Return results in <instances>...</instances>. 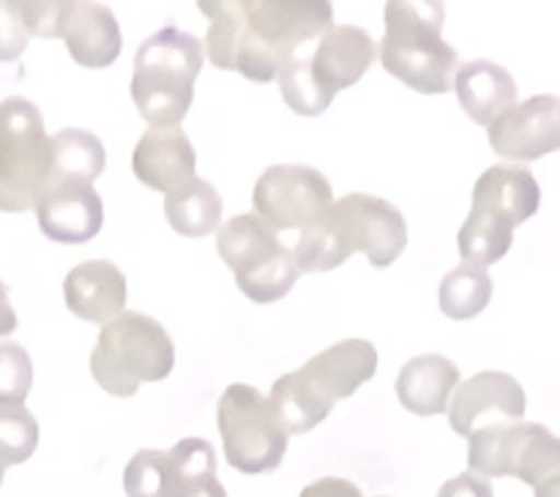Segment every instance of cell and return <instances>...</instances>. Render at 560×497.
<instances>
[{"mask_svg": "<svg viewBox=\"0 0 560 497\" xmlns=\"http://www.w3.org/2000/svg\"><path fill=\"white\" fill-rule=\"evenodd\" d=\"M408 246V222L388 200L364 191L334 200L317 222L301 229L293 249L295 268L306 273L334 271L364 251L375 268H388Z\"/></svg>", "mask_w": 560, "mask_h": 497, "instance_id": "1", "label": "cell"}, {"mask_svg": "<svg viewBox=\"0 0 560 497\" xmlns=\"http://www.w3.org/2000/svg\"><path fill=\"white\" fill-rule=\"evenodd\" d=\"M331 25L334 9L326 0H241L233 71L255 82L277 80L279 66Z\"/></svg>", "mask_w": 560, "mask_h": 497, "instance_id": "2", "label": "cell"}, {"mask_svg": "<svg viewBox=\"0 0 560 497\" xmlns=\"http://www.w3.org/2000/svg\"><path fill=\"white\" fill-rule=\"evenodd\" d=\"M541 205L539 180L523 164H495L474 186V202L459 227L457 249L470 265H492L512 249L514 229Z\"/></svg>", "mask_w": 560, "mask_h": 497, "instance_id": "3", "label": "cell"}, {"mask_svg": "<svg viewBox=\"0 0 560 497\" xmlns=\"http://www.w3.org/2000/svg\"><path fill=\"white\" fill-rule=\"evenodd\" d=\"M386 36L381 42L383 69L419 93L452 91L459 55L443 38L441 3L392 0L383 11Z\"/></svg>", "mask_w": 560, "mask_h": 497, "instance_id": "4", "label": "cell"}, {"mask_svg": "<svg viewBox=\"0 0 560 497\" xmlns=\"http://www.w3.org/2000/svg\"><path fill=\"white\" fill-rule=\"evenodd\" d=\"M202 69V42L167 25L140 44L131 76V98L151 126H178L195 98Z\"/></svg>", "mask_w": 560, "mask_h": 497, "instance_id": "5", "label": "cell"}, {"mask_svg": "<svg viewBox=\"0 0 560 497\" xmlns=\"http://www.w3.org/2000/svg\"><path fill=\"white\" fill-rule=\"evenodd\" d=\"M175 344L167 328L140 311H120L98 333L91 375L109 397H135L142 382H159L173 371Z\"/></svg>", "mask_w": 560, "mask_h": 497, "instance_id": "6", "label": "cell"}, {"mask_svg": "<svg viewBox=\"0 0 560 497\" xmlns=\"http://www.w3.org/2000/svg\"><path fill=\"white\" fill-rule=\"evenodd\" d=\"M52 173V137L42 109L22 96L0 102V211L25 213Z\"/></svg>", "mask_w": 560, "mask_h": 497, "instance_id": "7", "label": "cell"}, {"mask_svg": "<svg viewBox=\"0 0 560 497\" xmlns=\"http://www.w3.org/2000/svg\"><path fill=\"white\" fill-rule=\"evenodd\" d=\"M217 249L233 271L241 293L257 304L284 298L299 279L293 249H288L257 213H241L219 224Z\"/></svg>", "mask_w": 560, "mask_h": 497, "instance_id": "8", "label": "cell"}, {"mask_svg": "<svg viewBox=\"0 0 560 497\" xmlns=\"http://www.w3.org/2000/svg\"><path fill=\"white\" fill-rule=\"evenodd\" d=\"M468 464L487 481L514 475L539 492L560 484V442L534 421L487 426L468 437Z\"/></svg>", "mask_w": 560, "mask_h": 497, "instance_id": "9", "label": "cell"}, {"mask_svg": "<svg viewBox=\"0 0 560 497\" xmlns=\"http://www.w3.org/2000/svg\"><path fill=\"white\" fill-rule=\"evenodd\" d=\"M217 424L224 442V457L235 470L260 475L282 464L290 435L273 413L268 397H262L255 386L233 382L224 388L219 397Z\"/></svg>", "mask_w": 560, "mask_h": 497, "instance_id": "10", "label": "cell"}, {"mask_svg": "<svg viewBox=\"0 0 560 497\" xmlns=\"http://www.w3.org/2000/svg\"><path fill=\"white\" fill-rule=\"evenodd\" d=\"M255 211L273 233L279 229H306L328 211L334 202L326 175L306 164H273L257 178Z\"/></svg>", "mask_w": 560, "mask_h": 497, "instance_id": "11", "label": "cell"}, {"mask_svg": "<svg viewBox=\"0 0 560 497\" xmlns=\"http://www.w3.org/2000/svg\"><path fill=\"white\" fill-rule=\"evenodd\" d=\"M487 137L492 151L509 164L550 156L560 147V98L541 93L523 104H512L487 126Z\"/></svg>", "mask_w": 560, "mask_h": 497, "instance_id": "12", "label": "cell"}, {"mask_svg": "<svg viewBox=\"0 0 560 497\" xmlns=\"http://www.w3.org/2000/svg\"><path fill=\"white\" fill-rule=\"evenodd\" d=\"M448 424L457 435L470 437L487 426L525 418V391L506 371H479L459 382L448 399Z\"/></svg>", "mask_w": 560, "mask_h": 497, "instance_id": "13", "label": "cell"}, {"mask_svg": "<svg viewBox=\"0 0 560 497\" xmlns=\"http://www.w3.org/2000/svg\"><path fill=\"white\" fill-rule=\"evenodd\" d=\"M33 208L42 233L58 244H88L104 224L102 197L85 180L49 178Z\"/></svg>", "mask_w": 560, "mask_h": 497, "instance_id": "14", "label": "cell"}, {"mask_svg": "<svg viewBox=\"0 0 560 497\" xmlns=\"http://www.w3.org/2000/svg\"><path fill=\"white\" fill-rule=\"evenodd\" d=\"M377 371V350L366 339H342L334 347L312 355L295 375L306 391L334 410L339 399H348L370 382Z\"/></svg>", "mask_w": 560, "mask_h": 497, "instance_id": "15", "label": "cell"}, {"mask_svg": "<svg viewBox=\"0 0 560 497\" xmlns=\"http://www.w3.org/2000/svg\"><path fill=\"white\" fill-rule=\"evenodd\" d=\"M377 58V44L364 27L331 25L310 52V69L317 85L337 96V91L355 85Z\"/></svg>", "mask_w": 560, "mask_h": 497, "instance_id": "16", "label": "cell"}, {"mask_svg": "<svg viewBox=\"0 0 560 497\" xmlns=\"http://www.w3.org/2000/svg\"><path fill=\"white\" fill-rule=\"evenodd\" d=\"M137 180L153 191H173L195 178L197 153L180 126H151L131 156Z\"/></svg>", "mask_w": 560, "mask_h": 497, "instance_id": "17", "label": "cell"}, {"mask_svg": "<svg viewBox=\"0 0 560 497\" xmlns=\"http://www.w3.org/2000/svg\"><path fill=\"white\" fill-rule=\"evenodd\" d=\"M126 276L115 262H80L63 279L66 306L74 317L107 326L126 309Z\"/></svg>", "mask_w": 560, "mask_h": 497, "instance_id": "18", "label": "cell"}, {"mask_svg": "<svg viewBox=\"0 0 560 497\" xmlns=\"http://www.w3.org/2000/svg\"><path fill=\"white\" fill-rule=\"evenodd\" d=\"M60 38L69 47V55L82 69H107L118 60L124 36L113 9L102 3H71L66 5Z\"/></svg>", "mask_w": 560, "mask_h": 497, "instance_id": "19", "label": "cell"}, {"mask_svg": "<svg viewBox=\"0 0 560 497\" xmlns=\"http://www.w3.org/2000/svg\"><path fill=\"white\" fill-rule=\"evenodd\" d=\"M454 91L468 118L490 126L512 104H517V82L495 60H470L454 71Z\"/></svg>", "mask_w": 560, "mask_h": 497, "instance_id": "20", "label": "cell"}, {"mask_svg": "<svg viewBox=\"0 0 560 497\" xmlns=\"http://www.w3.org/2000/svg\"><path fill=\"white\" fill-rule=\"evenodd\" d=\"M459 386V366L446 355H419L402 366L397 380V397L405 410L416 415L446 413L448 399Z\"/></svg>", "mask_w": 560, "mask_h": 497, "instance_id": "21", "label": "cell"}, {"mask_svg": "<svg viewBox=\"0 0 560 497\" xmlns=\"http://www.w3.org/2000/svg\"><path fill=\"white\" fill-rule=\"evenodd\" d=\"M164 213L175 233L202 238L222 224V197L208 180L191 178L164 194Z\"/></svg>", "mask_w": 560, "mask_h": 497, "instance_id": "22", "label": "cell"}, {"mask_svg": "<svg viewBox=\"0 0 560 497\" xmlns=\"http://www.w3.org/2000/svg\"><path fill=\"white\" fill-rule=\"evenodd\" d=\"M107 167L102 140L85 129H63L52 137V173L49 178H74L93 184Z\"/></svg>", "mask_w": 560, "mask_h": 497, "instance_id": "23", "label": "cell"}, {"mask_svg": "<svg viewBox=\"0 0 560 497\" xmlns=\"http://www.w3.org/2000/svg\"><path fill=\"white\" fill-rule=\"evenodd\" d=\"M492 298V279L487 268L463 262L441 282V309L452 320H470L481 315Z\"/></svg>", "mask_w": 560, "mask_h": 497, "instance_id": "24", "label": "cell"}, {"mask_svg": "<svg viewBox=\"0 0 560 497\" xmlns=\"http://www.w3.org/2000/svg\"><path fill=\"white\" fill-rule=\"evenodd\" d=\"M315 47V44H312ZM312 47L299 49V52L290 55L277 71L279 87H282V96L288 102L290 109H295L299 115H306V118H315V115H323L328 109V104L334 102L331 93L323 91L317 85V80L312 76L310 69V52Z\"/></svg>", "mask_w": 560, "mask_h": 497, "instance_id": "25", "label": "cell"}, {"mask_svg": "<svg viewBox=\"0 0 560 497\" xmlns=\"http://www.w3.org/2000/svg\"><path fill=\"white\" fill-rule=\"evenodd\" d=\"M126 497H178L170 451H137L124 470Z\"/></svg>", "mask_w": 560, "mask_h": 497, "instance_id": "26", "label": "cell"}, {"mask_svg": "<svg viewBox=\"0 0 560 497\" xmlns=\"http://www.w3.org/2000/svg\"><path fill=\"white\" fill-rule=\"evenodd\" d=\"M200 11L208 16L206 52L211 63L222 71H233L235 44L241 31V3H224V0H200Z\"/></svg>", "mask_w": 560, "mask_h": 497, "instance_id": "27", "label": "cell"}, {"mask_svg": "<svg viewBox=\"0 0 560 497\" xmlns=\"http://www.w3.org/2000/svg\"><path fill=\"white\" fill-rule=\"evenodd\" d=\"M38 446V421L25 404H0V462L22 464Z\"/></svg>", "mask_w": 560, "mask_h": 497, "instance_id": "28", "label": "cell"}, {"mask_svg": "<svg viewBox=\"0 0 560 497\" xmlns=\"http://www.w3.org/2000/svg\"><path fill=\"white\" fill-rule=\"evenodd\" d=\"M33 386V360L16 342L0 344V404H25Z\"/></svg>", "mask_w": 560, "mask_h": 497, "instance_id": "29", "label": "cell"}, {"mask_svg": "<svg viewBox=\"0 0 560 497\" xmlns=\"http://www.w3.org/2000/svg\"><path fill=\"white\" fill-rule=\"evenodd\" d=\"M27 27L20 3L0 0V60H16L27 47Z\"/></svg>", "mask_w": 560, "mask_h": 497, "instance_id": "30", "label": "cell"}, {"mask_svg": "<svg viewBox=\"0 0 560 497\" xmlns=\"http://www.w3.org/2000/svg\"><path fill=\"white\" fill-rule=\"evenodd\" d=\"M66 5H69V0H66V3H20L27 36L60 38Z\"/></svg>", "mask_w": 560, "mask_h": 497, "instance_id": "31", "label": "cell"}, {"mask_svg": "<svg viewBox=\"0 0 560 497\" xmlns=\"http://www.w3.org/2000/svg\"><path fill=\"white\" fill-rule=\"evenodd\" d=\"M438 497H495V495H492L490 481L470 473V470H465V473L448 478L446 484L441 486V492H438Z\"/></svg>", "mask_w": 560, "mask_h": 497, "instance_id": "32", "label": "cell"}, {"mask_svg": "<svg viewBox=\"0 0 560 497\" xmlns=\"http://www.w3.org/2000/svg\"><path fill=\"white\" fill-rule=\"evenodd\" d=\"M299 497H364L359 486L348 478H320L304 486Z\"/></svg>", "mask_w": 560, "mask_h": 497, "instance_id": "33", "label": "cell"}, {"mask_svg": "<svg viewBox=\"0 0 560 497\" xmlns=\"http://www.w3.org/2000/svg\"><path fill=\"white\" fill-rule=\"evenodd\" d=\"M16 328V311L9 300V289L0 282V336L11 333Z\"/></svg>", "mask_w": 560, "mask_h": 497, "instance_id": "34", "label": "cell"}, {"mask_svg": "<svg viewBox=\"0 0 560 497\" xmlns=\"http://www.w3.org/2000/svg\"><path fill=\"white\" fill-rule=\"evenodd\" d=\"M3 473H5V464L0 462V484H3Z\"/></svg>", "mask_w": 560, "mask_h": 497, "instance_id": "35", "label": "cell"}]
</instances>
